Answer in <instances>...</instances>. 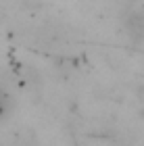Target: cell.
I'll use <instances>...</instances> for the list:
<instances>
[{
	"mask_svg": "<svg viewBox=\"0 0 144 146\" xmlns=\"http://www.w3.org/2000/svg\"><path fill=\"white\" fill-rule=\"evenodd\" d=\"M127 31L132 34L134 40H142L144 38V15L140 13H134L127 21Z\"/></svg>",
	"mask_w": 144,
	"mask_h": 146,
	"instance_id": "6da1fadb",
	"label": "cell"
},
{
	"mask_svg": "<svg viewBox=\"0 0 144 146\" xmlns=\"http://www.w3.org/2000/svg\"><path fill=\"white\" fill-rule=\"evenodd\" d=\"M6 111H9V96L0 90V117H2Z\"/></svg>",
	"mask_w": 144,
	"mask_h": 146,
	"instance_id": "7a4b0ae2",
	"label": "cell"
}]
</instances>
